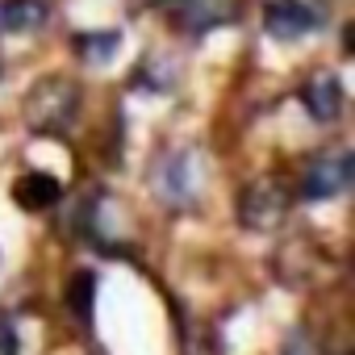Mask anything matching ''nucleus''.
Returning <instances> with one entry per match:
<instances>
[{"label": "nucleus", "instance_id": "obj_9", "mask_svg": "<svg viewBox=\"0 0 355 355\" xmlns=\"http://www.w3.org/2000/svg\"><path fill=\"white\" fill-rule=\"evenodd\" d=\"M71 46H76L84 59L101 63V59H113V55H117V46H121V34H117V30H109V34H80Z\"/></svg>", "mask_w": 355, "mask_h": 355}, {"label": "nucleus", "instance_id": "obj_4", "mask_svg": "<svg viewBox=\"0 0 355 355\" xmlns=\"http://www.w3.org/2000/svg\"><path fill=\"white\" fill-rule=\"evenodd\" d=\"M351 167H355V155L347 150L343 159H313L305 167V197L309 201H326V197H338L343 189H351Z\"/></svg>", "mask_w": 355, "mask_h": 355}, {"label": "nucleus", "instance_id": "obj_3", "mask_svg": "<svg viewBox=\"0 0 355 355\" xmlns=\"http://www.w3.org/2000/svg\"><path fill=\"white\" fill-rule=\"evenodd\" d=\"M318 26V9H309L305 0H268L263 9V30L280 42H297Z\"/></svg>", "mask_w": 355, "mask_h": 355}, {"label": "nucleus", "instance_id": "obj_8", "mask_svg": "<svg viewBox=\"0 0 355 355\" xmlns=\"http://www.w3.org/2000/svg\"><path fill=\"white\" fill-rule=\"evenodd\" d=\"M92 305H96V276H92L88 268H80V272L71 276V284H67V309L88 326V322H92Z\"/></svg>", "mask_w": 355, "mask_h": 355}, {"label": "nucleus", "instance_id": "obj_6", "mask_svg": "<svg viewBox=\"0 0 355 355\" xmlns=\"http://www.w3.org/2000/svg\"><path fill=\"white\" fill-rule=\"evenodd\" d=\"M59 197H63V184L46 171H26L13 184V201L21 209H51V205H59Z\"/></svg>", "mask_w": 355, "mask_h": 355}, {"label": "nucleus", "instance_id": "obj_2", "mask_svg": "<svg viewBox=\"0 0 355 355\" xmlns=\"http://www.w3.org/2000/svg\"><path fill=\"white\" fill-rule=\"evenodd\" d=\"M288 214V193L276 180H255L239 193V222L251 230H272Z\"/></svg>", "mask_w": 355, "mask_h": 355}, {"label": "nucleus", "instance_id": "obj_5", "mask_svg": "<svg viewBox=\"0 0 355 355\" xmlns=\"http://www.w3.org/2000/svg\"><path fill=\"white\" fill-rule=\"evenodd\" d=\"M301 101H305V109H309L318 121H334L338 109H343L338 76H334V71H318V76H309V84L301 88Z\"/></svg>", "mask_w": 355, "mask_h": 355}, {"label": "nucleus", "instance_id": "obj_1", "mask_svg": "<svg viewBox=\"0 0 355 355\" xmlns=\"http://www.w3.org/2000/svg\"><path fill=\"white\" fill-rule=\"evenodd\" d=\"M76 113H80V88L71 80L51 76V80L34 84L30 96H26V121H30V130L59 134V130H67L76 121Z\"/></svg>", "mask_w": 355, "mask_h": 355}, {"label": "nucleus", "instance_id": "obj_7", "mask_svg": "<svg viewBox=\"0 0 355 355\" xmlns=\"http://www.w3.org/2000/svg\"><path fill=\"white\" fill-rule=\"evenodd\" d=\"M46 21L42 0H5L0 5V30H38Z\"/></svg>", "mask_w": 355, "mask_h": 355}]
</instances>
